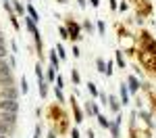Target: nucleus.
<instances>
[{
  "instance_id": "cd10ccee",
  "label": "nucleus",
  "mask_w": 156,
  "mask_h": 138,
  "mask_svg": "<svg viewBox=\"0 0 156 138\" xmlns=\"http://www.w3.org/2000/svg\"><path fill=\"white\" fill-rule=\"evenodd\" d=\"M21 88H23V94H25V92H27V82H25V77L21 80Z\"/></svg>"
},
{
  "instance_id": "f03ea898",
  "label": "nucleus",
  "mask_w": 156,
  "mask_h": 138,
  "mask_svg": "<svg viewBox=\"0 0 156 138\" xmlns=\"http://www.w3.org/2000/svg\"><path fill=\"white\" fill-rule=\"evenodd\" d=\"M67 32H69V38H71V40H79V25L75 23V21H69V23H67Z\"/></svg>"
},
{
  "instance_id": "7ed1b4c3",
  "label": "nucleus",
  "mask_w": 156,
  "mask_h": 138,
  "mask_svg": "<svg viewBox=\"0 0 156 138\" xmlns=\"http://www.w3.org/2000/svg\"><path fill=\"white\" fill-rule=\"evenodd\" d=\"M2 99H12V100H17V90L12 86H4L2 88Z\"/></svg>"
},
{
  "instance_id": "c9c22d12",
  "label": "nucleus",
  "mask_w": 156,
  "mask_h": 138,
  "mask_svg": "<svg viewBox=\"0 0 156 138\" xmlns=\"http://www.w3.org/2000/svg\"><path fill=\"white\" fill-rule=\"evenodd\" d=\"M0 138H9V136H6V134H0Z\"/></svg>"
},
{
  "instance_id": "5701e85b",
  "label": "nucleus",
  "mask_w": 156,
  "mask_h": 138,
  "mask_svg": "<svg viewBox=\"0 0 156 138\" xmlns=\"http://www.w3.org/2000/svg\"><path fill=\"white\" fill-rule=\"evenodd\" d=\"M0 59H6V46L0 44Z\"/></svg>"
},
{
  "instance_id": "a211bd4d",
  "label": "nucleus",
  "mask_w": 156,
  "mask_h": 138,
  "mask_svg": "<svg viewBox=\"0 0 156 138\" xmlns=\"http://www.w3.org/2000/svg\"><path fill=\"white\" fill-rule=\"evenodd\" d=\"M87 111H90V115H100V113H98V107H96V105H87Z\"/></svg>"
},
{
  "instance_id": "dca6fc26",
  "label": "nucleus",
  "mask_w": 156,
  "mask_h": 138,
  "mask_svg": "<svg viewBox=\"0 0 156 138\" xmlns=\"http://www.w3.org/2000/svg\"><path fill=\"white\" fill-rule=\"evenodd\" d=\"M115 57H117V65H119L121 69L125 67V61H123V52H115Z\"/></svg>"
},
{
  "instance_id": "473e14b6",
  "label": "nucleus",
  "mask_w": 156,
  "mask_h": 138,
  "mask_svg": "<svg viewBox=\"0 0 156 138\" xmlns=\"http://www.w3.org/2000/svg\"><path fill=\"white\" fill-rule=\"evenodd\" d=\"M0 44H4V36L2 34H0Z\"/></svg>"
},
{
  "instance_id": "aec40b11",
  "label": "nucleus",
  "mask_w": 156,
  "mask_h": 138,
  "mask_svg": "<svg viewBox=\"0 0 156 138\" xmlns=\"http://www.w3.org/2000/svg\"><path fill=\"white\" fill-rule=\"evenodd\" d=\"M46 92H48V88L44 82H40V96H46Z\"/></svg>"
},
{
  "instance_id": "39448f33",
  "label": "nucleus",
  "mask_w": 156,
  "mask_h": 138,
  "mask_svg": "<svg viewBox=\"0 0 156 138\" xmlns=\"http://www.w3.org/2000/svg\"><path fill=\"white\" fill-rule=\"evenodd\" d=\"M127 88H129V92H137V90H140V82H137L135 75H129V80H127Z\"/></svg>"
},
{
  "instance_id": "2eb2a0df",
  "label": "nucleus",
  "mask_w": 156,
  "mask_h": 138,
  "mask_svg": "<svg viewBox=\"0 0 156 138\" xmlns=\"http://www.w3.org/2000/svg\"><path fill=\"white\" fill-rule=\"evenodd\" d=\"M73 111H75V121H83V117H81V111L77 109V105H75V100H73Z\"/></svg>"
},
{
  "instance_id": "b1692460",
  "label": "nucleus",
  "mask_w": 156,
  "mask_h": 138,
  "mask_svg": "<svg viewBox=\"0 0 156 138\" xmlns=\"http://www.w3.org/2000/svg\"><path fill=\"white\" fill-rule=\"evenodd\" d=\"M90 86V94H94V96H98V90H96V84H87Z\"/></svg>"
},
{
  "instance_id": "0eeeda50",
  "label": "nucleus",
  "mask_w": 156,
  "mask_h": 138,
  "mask_svg": "<svg viewBox=\"0 0 156 138\" xmlns=\"http://www.w3.org/2000/svg\"><path fill=\"white\" fill-rule=\"evenodd\" d=\"M121 103H123V105L129 103V88L123 86V84H121Z\"/></svg>"
},
{
  "instance_id": "7c9ffc66",
  "label": "nucleus",
  "mask_w": 156,
  "mask_h": 138,
  "mask_svg": "<svg viewBox=\"0 0 156 138\" xmlns=\"http://www.w3.org/2000/svg\"><path fill=\"white\" fill-rule=\"evenodd\" d=\"M34 138H40V125L36 128V136H34Z\"/></svg>"
},
{
  "instance_id": "2f4dec72",
  "label": "nucleus",
  "mask_w": 156,
  "mask_h": 138,
  "mask_svg": "<svg viewBox=\"0 0 156 138\" xmlns=\"http://www.w3.org/2000/svg\"><path fill=\"white\" fill-rule=\"evenodd\" d=\"M98 4H100L98 0H92V6H98Z\"/></svg>"
},
{
  "instance_id": "c756f323",
  "label": "nucleus",
  "mask_w": 156,
  "mask_h": 138,
  "mask_svg": "<svg viewBox=\"0 0 156 138\" xmlns=\"http://www.w3.org/2000/svg\"><path fill=\"white\" fill-rule=\"evenodd\" d=\"M71 136H73V138H79V132H77V130H73V132H71Z\"/></svg>"
},
{
  "instance_id": "72a5a7b5",
  "label": "nucleus",
  "mask_w": 156,
  "mask_h": 138,
  "mask_svg": "<svg viewBox=\"0 0 156 138\" xmlns=\"http://www.w3.org/2000/svg\"><path fill=\"white\" fill-rule=\"evenodd\" d=\"M79 6H85V0H79Z\"/></svg>"
},
{
  "instance_id": "6e6552de",
  "label": "nucleus",
  "mask_w": 156,
  "mask_h": 138,
  "mask_svg": "<svg viewBox=\"0 0 156 138\" xmlns=\"http://www.w3.org/2000/svg\"><path fill=\"white\" fill-rule=\"evenodd\" d=\"M0 119H4V121H9V124H15L17 113H2V117H0Z\"/></svg>"
},
{
  "instance_id": "423d86ee",
  "label": "nucleus",
  "mask_w": 156,
  "mask_h": 138,
  "mask_svg": "<svg viewBox=\"0 0 156 138\" xmlns=\"http://www.w3.org/2000/svg\"><path fill=\"white\" fill-rule=\"evenodd\" d=\"M121 121H123V117L119 115V117L110 124V132H112V136H115V138H119V125H121Z\"/></svg>"
},
{
  "instance_id": "412c9836",
  "label": "nucleus",
  "mask_w": 156,
  "mask_h": 138,
  "mask_svg": "<svg viewBox=\"0 0 156 138\" xmlns=\"http://www.w3.org/2000/svg\"><path fill=\"white\" fill-rule=\"evenodd\" d=\"M56 52H58V57H60V59H65V57H67V52L62 50V46H60V44L56 46Z\"/></svg>"
},
{
  "instance_id": "1a4fd4ad",
  "label": "nucleus",
  "mask_w": 156,
  "mask_h": 138,
  "mask_svg": "<svg viewBox=\"0 0 156 138\" xmlns=\"http://www.w3.org/2000/svg\"><path fill=\"white\" fill-rule=\"evenodd\" d=\"M58 61H60V57H56V50H52V52H50V65L58 69Z\"/></svg>"
},
{
  "instance_id": "ddd939ff",
  "label": "nucleus",
  "mask_w": 156,
  "mask_h": 138,
  "mask_svg": "<svg viewBox=\"0 0 156 138\" xmlns=\"http://www.w3.org/2000/svg\"><path fill=\"white\" fill-rule=\"evenodd\" d=\"M96 67H98L100 73H106V63L102 61V59H98V61H96Z\"/></svg>"
},
{
  "instance_id": "f3484780",
  "label": "nucleus",
  "mask_w": 156,
  "mask_h": 138,
  "mask_svg": "<svg viewBox=\"0 0 156 138\" xmlns=\"http://www.w3.org/2000/svg\"><path fill=\"white\" fill-rule=\"evenodd\" d=\"M54 69H56V67H52V65H50L48 73H46V80H48V82H52V80H54Z\"/></svg>"
},
{
  "instance_id": "6ab92c4d",
  "label": "nucleus",
  "mask_w": 156,
  "mask_h": 138,
  "mask_svg": "<svg viewBox=\"0 0 156 138\" xmlns=\"http://www.w3.org/2000/svg\"><path fill=\"white\" fill-rule=\"evenodd\" d=\"M98 32H100V36H104V32H106V25H104V21H98Z\"/></svg>"
},
{
  "instance_id": "f8f14e48",
  "label": "nucleus",
  "mask_w": 156,
  "mask_h": 138,
  "mask_svg": "<svg viewBox=\"0 0 156 138\" xmlns=\"http://www.w3.org/2000/svg\"><path fill=\"white\" fill-rule=\"evenodd\" d=\"M27 13H29V17H31L34 21H40V15H37V11H36V9H34V6H31V4L27 6Z\"/></svg>"
},
{
  "instance_id": "20e7f679",
  "label": "nucleus",
  "mask_w": 156,
  "mask_h": 138,
  "mask_svg": "<svg viewBox=\"0 0 156 138\" xmlns=\"http://www.w3.org/2000/svg\"><path fill=\"white\" fill-rule=\"evenodd\" d=\"M144 42H146V48H148V52L156 54V42L150 38V34H144Z\"/></svg>"
},
{
  "instance_id": "f704fd0d",
  "label": "nucleus",
  "mask_w": 156,
  "mask_h": 138,
  "mask_svg": "<svg viewBox=\"0 0 156 138\" xmlns=\"http://www.w3.org/2000/svg\"><path fill=\"white\" fill-rule=\"evenodd\" d=\"M48 138H54V132H50V134H48Z\"/></svg>"
},
{
  "instance_id": "c85d7f7f",
  "label": "nucleus",
  "mask_w": 156,
  "mask_h": 138,
  "mask_svg": "<svg viewBox=\"0 0 156 138\" xmlns=\"http://www.w3.org/2000/svg\"><path fill=\"white\" fill-rule=\"evenodd\" d=\"M56 88H62V77H60V75L56 77Z\"/></svg>"
},
{
  "instance_id": "f257e3e1",
  "label": "nucleus",
  "mask_w": 156,
  "mask_h": 138,
  "mask_svg": "<svg viewBox=\"0 0 156 138\" xmlns=\"http://www.w3.org/2000/svg\"><path fill=\"white\" fill-rule=\"evenodd\" d=\"M0 111L2 113H17L19 111V103L12 99H2V103H0Z\"/></svg>"
},
{
  "instance_id": "4468645a",
  "label": "nucleus",
  "mask_w": 156,
  "mask_h": 138,
  "mask_svg": "<svg viewBox=\"0 0 156 138\" xmlns=\"http://www.w3.org/2000/svg\"><path fill=\"white\" fill-rule=\"evenodd\" d=\"M98 124L102 125V128H110V121H108L104 115H98Z\"/></svg>"
},
{
  "instance_id": "393cba45",
  "label": "nucleus",
  "mask_w": 156,
  "mask_h": 138,
  "mask_svg": "<svg viewBox=\"0 0 156 138\" xmlns=\"http://www.w3.org/2000/svg\"><path fill=\"white\" fill-rule=\"evenodd\" d=\"M71 77H73V82H75V84H79V73H77L75 69L71 71Z\"/></svg>"
},
{
  "instance_id": "9b49d317",
  "label": "nucleus",
  "mask_w": 156,
  "mask_h": 138,
  "mask_svg": "<svg viewBox=\"0 0 156 138\" xmlns=\"http://www.w3.org/2000/svg\"><path fill=\"white\" fill-rule=\"evenodd\" d=\"M108 103H110V109H112V111H119L121 109V103L115 99V96H108Z\"/></svg>"
},
{
  "instance_id": "a878e982",
  "label": "nucleus",
  "mask_w": 156,
  "mask_h": 138,
  "mask_svg": "<svg viewBox=\"0 0 156 138\" xmlns=\"http://www.w3.org/2000/svg\"><path fill=\"white\" fill-rule=\"evenodd\" d=\"M60 36L62 38H69V32H67V27H60ZM71 40V38H69Z\"/></svg>"
},
{
  "instance_id": "9d476101",
  "label": "nucleus",
  "mask_w": 156,
  "mask_h": 138,
  "mask_svg": "<svg viewBox=\"0 0 156 138\" xmlns=\"http://www.w3.org/2000/svg\"><path fill=\"white\" fill-rule=\"evenodd\" d=\"M11 125H12V124H9V121H4V119H0V134H9Z\"/></svg>"
},
{
  "instance_id": "4be33fe9",
  "label": "nucleus",
  "mask_w": 156,
  "mask_h": 138,
  "mask_svg": "<svg viewBox=\"0 0 156 138\" xmlns=\"http://www.w3.org/2000/svg\"><path fill=\"white\" fill-rule=\"evenodd\" d=\"M15 11L19 13V15H23V4L21 2H15Z\"/></svg>"
},
{
  "instance_id": "bb28decb",
  "label": "nucleus",
  "mask_w": 156,
  "mask_h": 138,
  "mask_svg": "<svg viewBox=\"0 0 156 138\" xmlns=\"http://www.w3.org/2000/svg\"><path fill=\"white\" fill-rule=\"evenodd\" d=\"M56 99H58L60 103H62V100H65V96H62V92H60V88H56Z\"/></svg>"
}]
</instances>
